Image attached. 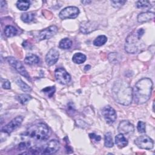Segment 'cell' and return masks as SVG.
Here are the masks:
<instances>
[{"mask_svg": "<svg viewBox=\"0 0 155 155\" xmlns=\"http://www.w3.org/2000/svg\"><path fill=\"white\" fill-rule=\"evenodd\" d=\"M112 95L117 103L128 105L133 100V89L127 82L118 80L114 82L112 87Z\"/></svg>", "mask_w": 155, "mask_h": 155, "instance_id": "6da1fadb", "label": "cell"}, {"mask_svg": "<svg viewBox=\"0 0 155 155\" xmlns=\"http://www.w3.org/2000/svg\"><path fill=\"white\" fill-rule=\"evenodd\" d=\"M153 82L150 78H144L136 82L133 88V99L137 104L147 102L151 95Z\"/></svg>", "mask_w": 155, "mask_h": 155, "instance_id": "7a4b0ae2", "label": "cell"}, {"mask_svg": "<svg viewBox=\"0 0 155 155\" xmlns=\"http://www.w3.org/2000/svg\"><path fill=\"white\" fill-rule=\"evenodd\" d=\"M145 30L143 28H139L129 34L125 39V50L128 53L134 54L137 53L141 47L140 39L143 36Z\"/></svg>", "mask_w": 155, "mask_h": 155, "instance_id": "3957f363", "label": "cell"}, {"mask_svg": "<svg viewBox=\"0 0 155 155\" xmlns=\"http://www.w3.org/2000/svg\"><path fill=\"white\" fill-rule=\"evenodd\" d=\"M49 133L48 127L43 123H39L29 127L24 135L36 140L41 141L46 140L48 137Z\"/></svg>", "mask_w": 155, "mask_h": 155, "instance_id": "277c9868", "label": "cell"}, {"mask_svg": "<svg viewBox=\"0 0 155 155\" xmlns=\"http://www.w3.org/2000/svg\"><path fill=\"white\" fill-rule=\"evenodd\" d=\"M60 148V143L56 139L49 140L42 148H39V154H52L56 153Z\"/></svg>", "mask_w": 155, "mask_h": 155, "instance_id": "5b68a950", "label": "cell"}, {"mask_svg": "<svg viewBox=\"0 0 155 155\" xmlns=\"http://www.w3.org/2000/svg\"><path fill=\"white\" fill-rule=\"evenodd\" d=\"M7 61L9 63V64L12 67H13L19 73H20L22 76L25 77L28 80H31L29 74L28 73L27 71L25 70V67L21 62L18 61L13 57H7Z\"/></svg>", "mask_w": 155, "mask_h": 155, "instance_id": "8992f818", "label": "cell"}, {"mask_svg": "<svg viewBox=\"0 0 155 155\" xmlns=\"http://www.w3.org/2000/svg\"><path fill=\"white\" fill-rule=\"evenodd\" d=\"M134 143L140 149L151 150L154 147V141L146 135L140 136L134 140Z\"/></svg>", "mask_w": 155, "mask_h": 155, "instance_id": "52a82bcc", "label": "cell"}, {"mask_svg": "<svg viewBox=\"0 0 155 155\" xmlns=\"http://www.w3.org/2000/svg\"><path fill=\"white\" fill-rule=\"evenodd\" d=\"M79 14V10L78 7L74 6H69L62 9L60 12L59 16L61 19H74L78 17Z\"/></svg>", "mask_w": 155, "mask_h": 155, "instance_id": "ba28073f", "label": "cell"}, {"mask_svg": "<svg viewBox=\"0 0 155 155\" xmlns=\"http://www.w3.org/2000/svg\"><path fill=\"white\" fill-rule=\"evenodd\" d=\"M23 120V117L21 116H16L15 118L13 119L10 122H9L7 125L3 127L1 129L2 133L7 134H10L16 129H17L22 124Z\"/></svg>", "mask_w": 155, "mask_h": 155, "instance_id": "9c48e42d", "label": "cell"}, {"mask_svg": "<svg viewBox=\"0 0 155 155\" xmlns=\"http://www.w3.org/2000/svg\"><path fill=\"white\" fill-rule=\"evenodd\" d=\"M54 76L56 81L62 85L67 84L71 81V76L70 74L62 67L58 68L55 70Z\"/></svg>", "mask_w": 155, "mask_h": 155, "instance_id": "30bf717a", "label": "cell"}, {"mask_svg": "<svg viewBox=\"0 0 155 155\" xmlns=\"http://www.w3.org/2000/svg\"><path fill=\"white\" fill-rule=\"evenodd\" d=\"M102 114L106 122L110 125L113 124L117 118L116 111L110 105H107L103 108Z\"/></svg>", "mask_w": 155, "mask_h": 155, "instance_id": "8fae6325", "label": "cell"}, {"mask_svg": "<svg viewBox=\"0 0 155 155\" xmlns=\"http://www.w3.org/2000/svg\"><path fill=\"white\" fill-rule=\"evenodd\" d=\"M58 27L56 25L50 26L39 32L36 39L38 41H42L48 39L53 37L58 32Z\"/></svg>", "mask_w": 155, "mask_h": 155, "instance_id": "7c38bea8", "label": "cell"}, {"mask_svg": "<svg viewBox=\"0 0 155 155\" xmlns=\"http://www.w3.org/2000/svg\"><path fill=\"white\" fill-rule=\"evenodd\" d=\"M97 24L94 21H82L79 25V30L84 34H89L97 28Z\"/></svg>", "mask_w": 155, "mask_h": 155, "instance_id": "4fadbf2b", "label": "cell"}, {"mask_svg": "<svg viewBox=\"0 0 155 155\" xmlns=\"http://www.w3.org/2000/svg\"><path fill=\"white\" fill-rule=\"evenodd\" d=\"M117 130L119 133L122 134L131 135L134 133V127L129 121L122 120L119 123Z\"/></svg>", "mask_w": 155, "mask_h": 155, "instance_id": "5bb4252c", "label": "cell"}, {"mask_svg": "<svg viewBox=\"0 0 155 155\" xmlns=\"http://www.w3.org/2000/svg\"><path fill=\"white\" fill-rule=\"evenodd\" d=\"M59 53L58 50L51 48L45 56V62L48 66L54 65L58 60Z\"/></svg>", "mask_w": 155, "mask_h": 155, "instance_id": "9a60e30c", "label": "cell"}, {"mask_svg": "<svg viewBox=\"0 0 155 155\" xmlns=\"http://www.w3.org/2000/svg\"><path fill=\"white\" fill-rule=\"evenodd\" d=\"M154 18V12H142L138 15L137 19V22L139 23H143L145 22L150 21Z\"/></svg>", "mask_w": 155, "mask_h": 155, "instance_id": "2e32d148", "label": "cell"}, {"mask_svg": "<svg viewBox=\"0 0 155 155\" xmlns=\"http://www.w3.org/2000/svg\"><path fill=\"white\" fill-rule=\"evenodd\" d=\"M115 143L118 148H122L128 145V140L124 134L119 133L115 136Z\"/></svg>", "mask_w": 155, "mask_h": 155, "instance_id": "e0dca14e", "label": "cell"}, {"mask_svg": "<svg viewBox=\"0 0 155 155\" xmlns=\"http://www.w3.org/2000/svg\"><path fill=\"white\" fill-rule=\"evenodd\" d=\"M24 62L26 64H28L30 65L37 64L39 62V58L38 56L35 54H30L25 58Z\"/></svg>", "mask_w": 155, "mask_h": 155, "instance_id": "ac0fdd59", "label": "cell"}, {"mask_svg": "<svg viewBox=\"0 0 155 155\" xmlns=\"http://www.w3.org/2000/svg\"><path fill=\"white\" fill-rule=\"evenodd\" d=\"M86 56L81 53H75L72 58V61L74 63L77 64H81L84 63L86 61Z\"/></svg>", "mask_w": 155, "mask_h": 155, "instance_id": "d6986e66", "label": "cell"}, {"mask_svg": "<svg viewBox=\"0 0 155 155\" xmlns=\"http://www.w3.org/2000/svg\"><path fill=\"white\" fill-rule=\"evenodd\" d=\"M16 7L18 9L22 11H25L28 10L30 7V2L29 1L25 0H19L18 1L16 4Z\"/></svg>", "mask_w": 155, "mask_h": 155, "instance_id": "ffe728a7", "label": "cell"}, {"mask_svg": "<svg viewBox=\"0 0 155 155\" xmlns=\"http://www.w3.org/2000/svg\"><path fill=\"white\" fill-rule=\"evenodd\" d=\"M17 29L10 25H7L4 29V34L7 37H13L17 33Z\"/></svg>", "mask_w": 155, "mask_h": 155, "instance_id": "44dd1931", "label": "cell"}, {"mask_svg": "<svg viewBox=\"0 0 155 155\" xmlns=\"http://www.w3.org/2000/svg\"><path fill=\"white\" fill-rule=\"evenodd\" d=\"M35 15L33 12L24 13L22 14L21 16V19L23 22L25 23H29L33 21V19H35Z\"/></svg>", "mask_w": 155, "mask_h": 155, "instance_id": "7402d4cb", "label": "cell"}, {"mask_svg": "<svg viewBox=\"0 0 155 155\" xmlns=\"http://www.w3.org/2000/svg\"><path fill=\"white\" fill-rule=\"evenodd\" d=\"M71 45L72 41L67 38L61 39L59 44V47L62 49H68L71 47Z\"/></svg>", "mask_w": 155, "mask_h": 155, "instance_id": "603a6c76", "label": "cell"}, {"mask_svg": "<svg viewBox=\"0 0 155 155\" xmlns=\"http://www.w3.org/2000/svg\"><path fill=\"white\" fill-rule=\"evenodd\" d=\"M114 143L112 138V134L110 132H108L104 136V145L108 148H111L113 147Z\"/></svg>", "mask_w": 155, "mask_h": 155, "instance_id": "cb8c5ba5", "label": "cell"}, {"mask_svg": "<svg viewBox=\"0 0 155 155\" xmlns=\"http://www.w3.org/2000/svg\"><path fill=\"white\" fill-rule=\"evenodd\" d=\"M107 41V38L106 36L99 35L93 41V44L95 46L100 47L104 45Z\"/></svg>", "mask_w": 155, "mask_h": 155, "instance_id": "d4e9b609", "label": "cell"}, {"mask_svg": "<svg viewBox=\"0 0 155 155\" xmlns=\"http://www.w3.org/2000/svg\"><path fill=\"white\" fill-rule=\"evenodd\" d=\"M31 96L28 94H21L16 97V99L19 102L23 105L27 104L30 100L31 99Z\"/></svg>", "mask_w": 155, "mask_h": 155, "instance_id": "484cf974", "label": "cell"}, {"mask_svg": "<svg viewBox=\"0 0 155 155\" xmlns=\"http://www.w3.org/2000/svg\"><path fill=\"white\" fill-rule=\"evenodd\" d=\"M16 84L21 88V89L24 92H30L31 91V88L27 84L24 82L21 79H18L16 81Z\"/></svg>", "mask_w": 155, "mask_h": 155, "instance_id": "4316f807", "label": "cell"}, {"mask_svg": "<svg viewBox=\"0 0 155 155\" xmlns=\"http://www.w3.org/2000/svg\"><path fill=\"white\" fill-rule=\"evenodd\" d=\"M56 91V88L55 86H51V87H47L42 90V91H44V93L48 97H51L54 92Z\"/></svg>", "mask_w": 155, "mask_h": 155, "instance_id": "83f0119b", "label": "cell"}, {"mask_svg": "<svg viewBox=\"0 0 155 155\" xmlns=\"http://www.w3.org/2000/svg\"><path fill=\"white\" fill-rule=\"evenodd\" d=\"M136 5L137 8H147L151 7L150 2L148 1H138L136 2Z\"/></svg>", "mask_w": 155, "mask_h": 155, "instance_id": "f1b7e54d", "label": "cell"}, {"mask_svg": "<svg viewBox=\"0 0 155 155\" xmlns=\"http://www.w3.org/2000/svg\"><path fill=\"white\" fill-rule=\"evenodd\" d=\"M137 129L139 133H144L146 132V124L142 121H139L137 125Z\"/></svg>", "mask_w": 155, "mask_h": 155, "instance_id": "f546056e", "label": "cell"}, {"mask_svg": "<svg viewBox=\"0 0 155 155\" xmlns=\"http://www.w3.org/2000/svg\"><path fill=\"white\" fill-rule=\"evenodd\" d=\"M126 2V1H122V0H116V1H111V4H112V6L115 8H119L124 5V4Z\"/></svg>", "mask_w": 155, "mask_h": 155, "instance_id": "4dcf8cb0", "label": "cell"}, {"mask_svg": "<svg viewBox=\"0 0 155 155\" xmlns=\"http://www.w3.org/2000/svg\"><path fill=\"white\" fill-rule=\"evenodd\" d=\"M2 87L4 89H10L11 87V84L8 80L4 79L2 82Z\"/></svg>", "mask_w": 155, "mask_h": 155, "instance_id": "1f68e13d", "label": "cell"}, {"mask_svg": "<svg viewBox=\"0 0 155 155\" xmlns=\"http://www.w3.org/2000/svg\"><path fill=\"white\" fill-rule=\"evenodd\" d=\"M89 137H90L91 139L96 141V142H99L101 139V137L99 135H97L94 133H90L89 134Z\"/></svg>", "mask_w": 155, "mask_h": 155, "instance_id": "d6a6232c", "label": "cell"}, {"mask_svg": "<svg viewBox=\"0 0 155 155\" xmlns=\"http://www.w3.org/2000/svg\"><path fill=\"white\" fill-rule=\"evenodd\" d=\"M28 145H30V143L28 142H21L19 144V148L21 150L27 149L28 147Z\"/></svg>", "mask_w": 155, "mask_h": 155, "instance_id": "836d02e7", "label": "cell"}, {"mask_svg": "<svg viewBox=\"0 0 155 155\" xmlns=\"http://www.w3.org/2000/svg\"><path fill=\"white\" fill-rule=\"evenodd\" d=\"M91 1H82V3H85V2H86V3H90Z\"/></svg>", "mask_w": 155, "mask_h": 155, "instance_id": "e575fe53", "label": "cell"}]
</instances>
